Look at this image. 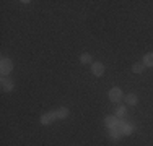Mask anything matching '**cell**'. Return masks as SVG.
Listing matches in <instances>:
<instances>
[{
	"mask_svg": "<svg viewBox=\"0 0 153 146\" xmlns=\"http://www.w3.org/2000/svg\"><path fill=\"white\" fill-rule=\"evenodd\" d=\"M0 86H2V91H5V93H12V91L15 89L13 81L8 78H5V76H2V80H0Z\"/></svg>",
	"mask_w": 153,
	"mask_h": 146,
	"instance_id": "277c9868",
	"label": "cell"
},
{
	"mask_svg": "<svg viewBox=\"0 0 153 146\" xmlns=\"http://www.w3.org/2000/svg\"><path fill=\"white\" fill-rule=\"evenodd\" d=\"M108 97H109L111 102H121L124 99V93H122V89L119 86H114V88H111V89L108 91Z\"/></svg>",
	"mask_w": 153,
	"mask_h": 146,
	"instance_id": "7a4b0ae2",
	"label": "cell"
},
{
	"mask_svg": "<svg viewBox=\"0 0 153 146\" xmlns=\"http://www.w3.org/2000/svg\"><path fill=\"white\" fill-rule=\"evenodd\" d=\"M109 136H111L112 140L117 141L119 138L122 136V133H121V130H119V128H116V127H114V128H111V133H109Z\"/></svg>",
	"mask_w": 153,
	"mask_h": 146,
	"instance_id": "4fadbf2b",
	"label": "cell"
},
{
	"mask_svg": "<svg viewBox=\"0 0 153 146\" xmlns=\"http://www.w3.org/2000/svg\"><path fill=\"white\" fill-rule=\"evenodd\" d=\"M126 112H127V105H119L117 109H116V117H117V119H124V117H126Z\"/></svg>",
	"mask_w": 153,
	"mask_h": 146,
	"instance_id": "8fae6325",
	"label": "cell"
},
{
	"mask_svg": "<svg viewBox=\"0 0 153 146\" xmlns=\"http://www.w3.org/2000/svg\"><path fill=\"white\" fill-rule=\"evenodd\" d=\"M142 63H143L145 67H148V68H153V52L145 54V55H143V62H142Z\"/></svg>",
	"mask_w": 153,
	"mask_h": 146,
	"instance_id": "ba28073f",
	"label": "cell"
},
{
	"mask_svg": "<svg viewBox=\"0 0 153 146\" xmlns=\"http://www.w3.org/2000/svg\"><path fill=\"white\" fill-rule=\"evenodd\" d=\"M12 72H13V62L8 57H2V60H0V73H2V76L10 75Z\"/></svg>",
	"mask_w": 153,
	"mask_h": 146,
	"instance_id": "6da1fadb",
	"label": "cell"
},
{
	"mask_svg": "<svg viewBox=\"0 0 153 146\" xmlns=\"http://www.w3.org/2000/svg\"><path fill=\"white\" fill-rule=\"evenodd\" d=\"M93 57L90 55L88 52H83L82 55H80V63H83V65H86V63H93Z\"/></svg>",
	"mask_w": 153,
	"mask_h": 146,
	"instance_id": "30bf717a",
	"label": "cell"
},
{
	"mask_svg": "<svg viewBox=\"0 0 153 146\" xmlns=\"http://www.w3.org/2000/svg\"><path fill=\"white\" fill-rule=\"evenodd\" d=\"M132 72L134 73H143L145 72V65L142 63V62H135V63L132 65Z\"/></svg>",
	"mask_w": 153,
	"mask_h": 146,
	"instance_id": "7c38bea8",
	"label": "cell"
},
{
	"mask_svg": "<svg viewBox=\"0 0 153 146\" xmlns=\"http://www.w3.org/2000/svg\"><path fill=\"white\" fill-rule=\"evenodd\" d=\"M57 119V112L56 111H51V112H46V114L41 115V119H39V122H41V125H51V123H54Z\"/></svg>",
	"mask_w": 153,
	"mask_h": 146,
	"instance_id": "3957f363",
	"label": "cell"
},
{
	"mask_svg": "<svg viewBox=\"0 0 153 146\" xmlns=\"http://www.w3.org/2000/svg\"><path fill=\"white\" fill-rule=\"evenodd\" d=\"M117 123H119V119L116 115H108L106 119H104V125H106L109 130L114 128V127H117Z\"/></svg>",
	"mask_w": 153,
	"mask_h": 146,
	"instance_id": "8992f818",
	"label": "cell"
},
{
	"mask_svg": "<svg viewBox=\"0 0 153 146\" xmlns=\"http://www.w3.org/2000/svg\"><path fill=\"white\" fill-rule=\"evenodd\" d=\"M56 112H57V119H59V120H64V119H67V117H68V114H70L67 107H59Z\"/></svg>",
	"mask_w": 153,
	"mask_h": 146,
	"instance_id": "9c48e42d",
	"label": "cell"
},
{
	"mask_svg": "<svg viewBox=\"0 0 153 146\" xmlns=\"http://www.w3.org/2000/svg\"><path fill=\"white\" fill-rule=\"evenodd\" d=\"M126 102H127V105H137V102H138L137 94L135 93H129L126 96Z\"/></svg>",
	"mask_w": 153,
	"mask_h": 146,
	"instance_id": "52a82bcc",
	"label": "cell"
},
{
	"mask_svg": "<svg viewBox=\"0 0 153 146\" xmlns=\"http://www.w3.org/2000/svg\"><path fill=\"white\" fill-rule=\"evenodd\" d=\"M91 73L94 76H103L104 75V65L101 62H93L91 63Z\"/></svg>",
	"mask_w": 153,
	"mask_h": 146,
	"instance_id": "5b68a950",
	"label": "cell"
}]
</instances>
